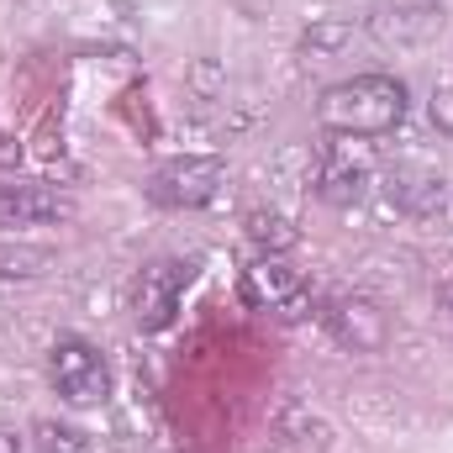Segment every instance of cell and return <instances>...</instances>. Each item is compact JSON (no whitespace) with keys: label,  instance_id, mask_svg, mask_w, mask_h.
Wrapping results in <instances>:
<instances>
[{"label":"cell","instance_id":"cell-1","mask_svg":"<svg viewBox=\"0 0 453 453\" xmlns=\"http://www.w3.org/2000/svg\"><path fill=\"white\" fill-rule=\"evenodd\" d=\"M406 116V85L395 74H353L322 90L317 121L333 137H385Z\"/></svg>","mask_w":453,"mask_h":453},{"label":"cell","instance_id":"cell-2","mask_svg":"<svg viewBox=\"0 0 453 453\" xmlns=\"http://www.w3.org/2000/svg\"><path fill=\"white\" fill-rule=\"evenodd\" d=\"M48 380L69 406H101L111 395V369L85 338H58L48 353Z\"/></svg>","mask_w":453,"mask_h":453},{"label":"cell","instance_id":"cell-3","mask_svg":"<svg viewBox=\"0 0 453 453\" xmlns=\"http://www.w3.org/2000/svg\"><path fill=\"white\" fill-rule=\"evenodd\" d=\"M222 185H226L222 158H174L148 180V201H158L169 211H196V206H211Z\"/></svg>","mask_w":453,"mask_h":453},{"label":"cell","instance_id":"cell-4","mask_svg":"<svg viewBox=\"0 0 453 453\" xmlns=\"http://www.w3.org/2000/svg\"><path fill=\"white\" fill-rule=\"evenodd\" d=\"M185 285H190V264H180V258L148 264V269L137 274V285H132V317H137V327H142V333L169 327L174 311H180Z\"/></svg>","mask_w":453,"mask_h":453},{"label":"cell","instance_id":"cell-5","mask_svg":"<svg viewBox=\"0 0 453 453\" xmlns=\"http://www.w3.org/2000/svg\"><path fill=\"white\" fill-rule=\"evenodd\" d=\"M369 174H374L369 142L364 137H338V142H327V153L317 164V196L333 201V206H353L369 190Z\"/></svg>","mask_w":453,"mask_h":453},{"label":"cell","instance_id":"cell-6","mask_svg":"<svg viewBox=\"0 0 453 453\" xmlns=\"http://www.w3.org/2000/svg\"><path fill=\"white\" fill-rule=\"evenodd\" d=\"M301 296H306V274L285 253H264L242 269V301L253 311H285L290 317L301 306Z\"/></svg>","mask_w":453,"mask_h":453},{"label":"cell","instance_id":"cell-7","mask_svg":"<svg viewBox=\"0 0 453 453\" xmlns=\"http://www.w3.org/2000/svg\"><path fill=\"white\" fill-rule=\"evenodd\" d=\"M327 322H333V338H338L342 348H353V353H374V348H385V338H390L385 311H380L374 301H364V296L338 301V306L327 311Z\"/></svg>","mask_w":453,"mask_h":453},{"label":"cell","instance_id":"cell-8","mask_svg":"<svg viewBox=\"0 0 453 453\" xmlns=\"http://www.w3.org/2000/svg\"><path fill=\"white\" fill-rule=\"evenodd\" d=\"M385 42H427L443 32V11L433 0H385L369 21Z\"/></svg>","mask_w":453,"mask_h":453},{"label":"cell","instance_id":"cell-9","mask_svg":"<svg viewBox=\"0 0 453 453\" xmlns=\"http://www.w3.org/2000/svg\"><path fill=\"white\" fill-rule=\"evenodd\" d=\"M69 211V201L48 185H32V180H11L0 185V226H42L58 222Z\"/></svg>","mask_w":453,"mask_h":453},{"label":"cell","instance_id":"cell-10","mask_svg":"<svg viewBox=\"0 0 453 453\" xmlns=\"http://www.w3.org/2000/svg\"><path fill=\"white\" fill-rule=\"evenodd\" d=\"M390 201L411 217H427L443 206V180L433 169H401V174H390Z\"/></svg>","mask_w":453,"mask_h":453},{"label":"cell","instance_id":"cell-11","mask_svg":"<svg viewBox=\"0 0 453 453\" xmlns=\"http://www.w3.org/2000/svg\"><path fill=\"white\" fill-rule=\"evenodd\" d=\"M248 237H253L264 253H290V248L301 242V232H296V222H290L285 211H248Z\"/></svg>","mask_w":453,"mask_h":453},{"label":"cell","instance_id":"cell-12","mask_svg":"<svg viewBox=\"0 0 453 453\" xmlns=\"http://www.w3.org/2000/svg\"><path fill=\"white\" fill-rule=\"evenodd\" d=\"M32 449L37 453H96L85 433H74V427H64V422H37V427H32Z\"/></svg>","mask_w":453,"mask_h":453},{"label":"cell","instance_id":"cell-13","mask_svg":"<svg viewBox=\"0 0 453 453\" xmlns=\"http://www.w3.org/2000/svg\"><path fill=\"white\" fill-rule=\"evenodd\" d=\"M433 121H438V132L453 137V85H438V96H433Z\"/></svg>","mask_w":453,"mask_h":453},{"label":"cell","instance_id":"cell-14","mask_svg":"<svg viewBox=\"0 0 453 453\" xmlns=\"http://www.w3.org/2000/svg\"><path fill=\"white\" fill-rule=\"evenodd\" d=\"M0 453H16V438L11 433H0Z\"/></svg>","mask_w":453,"mask_h":453},{"label":"cell","instance_id":"cell-15","mask_svg":"<svg viewBox=\"0 0 453 453\" xmlns=\"http://www.w3.org/2000/svg\"><path fill=\"white\" fill-rule=\"evenodd\" d=\"M449 301H453V290H449Z\"/></svg>","mask_w":453,"mask_h":453}]
</instances>
